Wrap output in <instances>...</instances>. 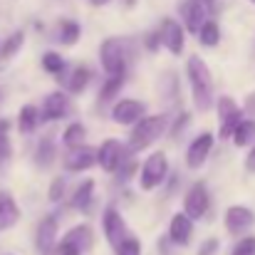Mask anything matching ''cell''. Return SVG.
Here are the masks:
<instances>
[{
  "label": "cell",
  "instance_id": "obj_44",
  "mask_svg": "<svg viewBox=\"0 0 255 255\" xmlns=\"http://www.w3.org/2000/svg\"><path fill=\"white\" fill-rule=\"evenodd\" d=\"M251 2H253V5H255V0H251Z\"/></svg>",
  "mask_w": 255,
  "mask_h": 255
},
{
  "label": "cell",
  "instance_id": "obj_27",
  "mask_svg": "<svg viewBox=\"0 0 255 255\" xmlns=\"http://www.w3.org/2000/svg\"><path fill=\"white\" fill-rule=\"evenodd\" d=\"M198 42H201L203 47H216V45L221 42V27H218L216 20H206V25H203L201 32H198Z\"/></svg>",
  "mask_w": 255,
  "mask_h": 255
},
{
  "label": "cell",
  "instance_id": "obj_16",
  "mask_svg": "<svg viewBox=\"0 0 255 255\" xmlns=\"http://www.w3.org/2000/svg\"><path fill=\"white\" fill-rule=\"evenodd\" d=\"M206 5L201 2V0H181L178 2V12H181V20H183V27H186V32H193V35H198L201 32V27L206 25Z\"/></svg>",
  "mask_w": 255,
  "mask_h": 255
},
{
  "label": "cell",
  "instance_id": "obj_42",
  "mask_svg": "<svg viewBox=\"0 0 255 255\" xmlns=\"http://www.w3.org/2000/svg\"><path fill=\"white\" fill-rule=\"evenodd\" d=\"M201 2H203V5H206V7H211V5H213V2H216V0H201Z\"/></svg>",
  "mask_w": 255,
  "mask_h": 255
},
{
  "label": "cell",
  "instance_id": "obj_11",
  "mask_svg": "<svg viewBox=\"0 0 255 255\" xmlns=\"http://www.w3.org/2000/svg\"><path fill=\"white\" fill-rule=\"evenodd\" d=\"M102 231H104V238H107V243L112 248H119L122 241L129 236L127 233V221H124V216L114 206H109L104 211V216H102Z\"/></svg>",
  "mask_w": 255,
  "mask_h": 255
},
{
  "label": "cell",
  "instance_id": "obj_2",
  "mask_svg": "<svg viewBox=\"0 0 255 255\" xmlns=\"http://www.w3.org/2000/svg\"><path fill=\"white\" fill-rule=\"evenodd\" d=\"M99 60H102V70L109 77L127 75V70L131 65V40L129 37H119V35H112V37L102 40Z\"/></svg>",
  "mask_w": 255,
  "mask_h": 255
},
{
  "label": "cell",
  "instance_id": "obj_3",
  "mask_svg": "<svg viewBox=\"0 0 255 255\" xmlns=\"http://www.w3.org/2000/svg\"><path fill=\"white\" fill-rule=\"evenodd\" d=\"M169 129V117L166 114H149L144 117L139 124L131 127V134H129V151L131 154H139L144 149H149L156 139H161Z\"/></svg>",
  "mask_w": 255,
  "mask_h": 255
},
{
  "label": "cell",
  "instance_id": "obj_13",
  "mask_svg": "<svg viewBox=\"0 0 255 255\" xmlns=\"http://www.w3.org/2000/svg\"><path fill=\"white\" fill-rule=\"evenodd\" d=\"M226 231L231 236H241L246 238V233L255 226V211L248 208V206H231L226 211Z\"/></svg>",
  "mask_w": 255,
  "mask_h": 255
},
{
  "label": "cell",
  "instance_id": "obj_17",
  "mask_svg": "<svg viewBox=\"0 0 255 255\" xmlns=\"http://www.w3.org/2000/svg\"><path fill=\"white\" fill-rule=\"evenodd\" d=\"M191 238H193V221L183 211L173 213L169 223V241L178 248H186L191 243Z\"/></svg>",
  "mask_w": 255,
  "mask_h": 255
},
{
  "label": "cell",
  "instance_id": "obj_8",
  "mask_svg": "<svg viewBox=\"0 0 255 255\" xmlns=\"http://www.w3.org/2000/svg\"><path fill=\"white\" fill-rule=\"evenodd\" d=\"M131 151H127L122 146V141L117 139H104L102 146L97 149V166H102V171L107 173H117V169L122 166V161L129 156Z\"/></svg>",
  "mask_w": 255,
  "mask_h": 255
},
{
  "label": "cell",
  "instance_id": "obj_23",
  "mask_svg": "<svg viewBox=\"0 0 255 255\" xmlns=\"http://www.w3.org/2000/svg\"><path fill=\"white\" fill-rule=\"evenodd\" d=\"M85 139H87V127L82 122H72L67 124V129L62 131V144L67 149H80L85 146Z\"/></svg>",
  "mask_w": 255,
  "mask_h": 255
},
{
  "label": "cell",
  "instance_id": "obj_35",
  "mask_svg": "<svg viewBox=\"0 0 255 255\" xmlns=\"http://www.w3.org/2000/svg\"><path fill=\"white\" fill-rule=\"evenodd\" d=\"M65 188H67V181L62 178V176H55L52 178V183H50V201L52 203H57V201H62V196H65Z\"/></svg>",
  "mask_w": 255,
  "mask_h": 255
},
{
  "label": "cell",
  "instance_id": "obj_32",
  "mask_svg": "<svg viewBox=\"0 0 255 255\" xmlns=\"http://www.w3.org/2000/svg\"><path fill=\"white\" fill-rule=\"evenodd\" d=\"M7 129H10V122L2 119V122H0V161H7V159L12 156V146H10Z\"/></svg>",
  "mask_w": 255,
  "mask_h": 255
},
{
  "label": "cell",
  "instance_id": "obj_6",
  "mask_svg": "<svg viewBox=\"0 0 255 255\" xmlns=\"http://www.w3.org/2000/svg\"><path fill=\"white\" fill-rule=\"evenodd\" d=\"M211 208V193H208V186L203 181H196L191 183V188L186 191L183 196V213L191 218V221H198L208 213Z\"/></svg>",
  "mask_w": 255,
  "mask_h": 255
},
{
  "label": "cell",
  "instance_id": "obj_12",
  "mask_svg": "<svg viewBox=\"0 0 255 255\" xmlns=\"http://www.w3.org/2000/svg\"><path fill=\"white\" fill-rule=\"evenodd\" d=\"M57 218L55 216H45L40 218L37 228H35V248L40 255H52L57 251Z\"/></svg>",
  "mask_w": 255,
  "mask_h": 255
},
{
  "label": "cell",
  "instance_id": "obj_21",
  "mask_svg": "<svg viewBox=\"0 0 255 255\" xmlns=\"http://www.w3.org/2000/svg\"><path fill=\"white\" fill-rule=\"evenodd\" d=\"M92 82V70L85 67V65H80V67H75L70 75H67V80H65V89H67V94H82L87 87Z\"/></svg>",
  "mask_w": 255,
  "mask_h": 255
},
{
  "label": "cell",
  "instance_id": "obj_1",
  "mask_svg": "<svg viewBox=\"0 0 255 255\" xmlns=\"http://www.w3.org/2000/svg\"><path fill=\"white\" fill-rule=\"evenodd\" d=\"M186 75L191 82V97L198 112H208L213 107V75L206 65L203 57L191 55L188 65H186Z\"/></svg>",
  "mask_w": 255,
  "mask_h": 255
},
{
  "label": "cell",
  "instance_id": "obj_5",
  "mask_svg": "<svg viewBox=\"0 0 255 255\" xmlns=\"http://www.w3.org/2000/svg\"><path fill=\"white\" fill-rule=\"evenodd\" d=\"M218 119H221L218 136H221V139H233L236 129H238L241 122H243V109L236 104L233 97L223 94V97L218 99Z\"/></svg>",
  "mask_w": 255,
  "mask_h": 255
},
{
  "label": "cell",
  "instance_id": "obj_30",
  "mask_svg": "<svg viewBox=\"0 0 255 255\" xmlns=\"http://www.w3.org/2000/svg\"><path fill=\"white\" fill-rule=\"evenodd\" d=\"M122 87H124V75H119V77H107V82L99 89V102L114 99V97L122 92Z\"/></svg>",
  "mask_w": 255,
  "mask_h": 255
},
{
  "label": "cell",
  "instance_id": "obj_26",
  "mask_svg": "<svg viewBox=\"0 0 255 255\" xmlns=\"http://www.w3.org/2000/svg\"><path fill=\"white\" fill-rule=\"evenodd\" d=\"M80 35H82V27H80L77 20H72V17L60 20V40H62V45H75L80 40Z\"/></svg>",
  "mask_w": 255,
  "mask_h": 255
},
{
  "label": "cell",
  "instance_id": "obj_45",
  "mask_svg": "<svg viewBox=\"0 0 255 255\" xmlns=\"http://www.w3.org/2000/svg\"><path fill=\"white\" fill-rule=\"evenodd\" d=\"M5 255H10V253H5Z\"/></svg>",
  "mask_w": 255,
  "mask_h": 255
},
{
  "label": "cell",
  "instance_id": "obj_22",
  "mask_svg": "<svg viewBox=\"0 0 255 255\" xmlns=\"http://www.w3.org/2000/svg\"><path fill=\"white\" fill-rule=\"evenodd\" d=\"M40 124H42V117H40V109L35 104H25L17 112V129H20V134H32Z\"/></svg>",
  "mask_w": 255,
  "mask_h": 255
},
{
  "label": "cell",
  "instance_id": "obj_18",
  "mask_svg": "<svg viewBox=\"0 0 255 255\" xmlns=\"http://www.w3.org/2000/svg\"><path fill=\"white\" fill-rule=\"evenodd\" d=\"M97 166V151L89 149V146H80V149H70L67 156H65V169L72 171V173H80Z\"/></svg>",
  "mask_w": 255,
  "mask_h": 255
},
{
  "label": "cell",
  "instance_id": "obj_14",
  "mask_svg": "<svg viewBox=\"0 0 255 255\" xmlns=\"http://www.w3.org/2000/svg\"><path fill=\"white\" fill-rule=\"evenodd\" d=\"M159 32H161V45L169 50L171 55H181L183 47H186V27L173 20V17H164L161 25H159Z\"/></svg>",
  "mask_w": 255,
  "mask_h": 255
},
{
  "label": "cell",
  "instance_id": "obj_33",
  "mask_svg": "<svg viewBox=\"0 0 255 255\" xmlns=\"http://www.w3.org/2000/svg\"><path fill=\"white\" fill-rule=\"evenodd\" d=\"M114 253L117 255H141V243H139V238L127 236V238L122 241V246L114 248Z\"/></svg>",
  "mask_w": 255,
  "mask_h": 255
},
{
  "label": "cell",
  "instance_id": "obj_36",
  "mask_svg": "<svg viewBox=\"0 0 255 255\" xmlns=\"http://www.w3.org/2000/svg\"><path fill=\"white\" fill-rule=\"evenodd\" d=\"M218 248H221V241H218V238H208V241L201 243V248H198L196 255H216Z\"/></svg>",
  "mask_w": 255,
  "mask_h": 255
},
{
  "label": "cell",
  "instance_id": "obj_31",
  "mask_svg": "<svg viewBox=\"0 0 255 255\" xmlns=\"http://www.w3.org/2000/svg\"><path fill=\"white\" fill-rule=\"evenodd\" d=\"M136 169H139V166H136V159H134V154H129V156L122 161V166L117 169V173H114V176H117V183H127V181L134 176Z\"/></svg>",
  "mask_w": 255,
  "mask_h": 255
},
{
  "label": "cell",
  "instance_id": "obj_9",
  "mask_svg": "<svg viewBox=\"0 0 255 255\" xmlns=\"http://www.w3.org/2000/svg\"><path fill=\"white\" fill-rule=\"evenodd\" d=\"M57 246L65 248V251H72V253H77V255H87L94 248V233H92V228H89L87 223L75 226V228H70V231L62 236V241H60Z\"/></svg>",
  "mask_w": 255,
  "mask_h": 255
},
{
  "label": "cell",
  "instance_id": "obj_19",
  "mask_svg": "<svg viewBox=\"0 0 255 255\" xmlns=\"http://www.w3.org/2000/svg\"><path fill=\"white\" fill-rule=\"evenodd\" d=\"M20 221V206L10 191H0V231L15 228Z\"/></svg>",
  "mask_w": 255,
  "mask_h": 255
},
{
  "label": "cell",
  "instance_id": "obj_10",
  "mask_svg": "<svg viewBox=\"0 0 255 255\" xmlns=\"http://www.w3.org/2000/svg\"><path fill=\"white\" fill-rule=\"evenodd\" d=\"M146 117V104L139 102V99H119L114 107H112V119L117 124H124V127H134L139 124L141 119Z\"/></svg>",
  "mask_w": 255,
  "mask_h": 255
},
{
  "label": "cell",
  "instance_id": "obj_43",
  "mask_svg": "<svg viewBox=\"0 0 255 255\" xmlns=\"http://www.w3.org/2000/svg\"><path fill=\"white\" fill-rule=\"evenodd\" d=\"M0 99H2V89H0Z\"/></svg>",
  "mask_w": 255,
  "mask_h": 255
},
{
  "label": "cell",
  "instance_id": "obj_4",
  "mask_svg": "<svg viewBox=\"0 0 255 255\" xmlns=\"http://www.w3.org/2000/svg\"><path fill=\"white\" fill-rule=\"evenodd\" d=\"M169 176V159L164 151H151L144 164H141V171H139V186L141 191H154L159 188Z\"/></svg>",
  "mask_w": 255,
  "mask_h": 255
},
{
  "label": "cell",
  "instance_id": "obj_41",
  "mask_svg": "<svg viewBox=\"0 0 255 255\" xmlns=\"http://www.w3.org/2000/svg\"><path fill=\"white\" fill-rule=\"evenodd\" d=\"M94 7H102V5H107V2H112V0H89Z\"/></svg>",
  "mask_w": 255,
  "mask_h": 255
},
{
  "label": "cell",
  "instance_id": "obj_29",
  "mask_svg": "<svg viewBox=\"0 0 255 255\" xmlns=\"http://www.w3.org/2000/svg\"><path fill=\"white\" fill-rule=\"evenodd\" d=\"M22 42H25V32H22V30L12 32V35L2 42V47H0V62H5V60H10L15 52H20Z\"/></svg>",
  "mask_w": 255,
  "mask_h": 255
},
{
  "label": "cell",
  "instance_id": "obj_28",
  "mask_svg": "<svg viewBox=\"0 0 255 255\" xmlns=\"http://www.w3.org/2000/svg\"><path fill=\"white\" fill-rule=\"evenodd\" d=\"M40 65H42V70L50 72V75H65V70H67V62L62 60V55H60V52H52V50L42 55V62H40Z\"/></svg>",
  "mask_w": 255,
  "mask_h": 255
},
{
  "label": "cell",
  "instance_id": "obj_24",
  "mask_svg": "<svg viewBox=\"0 0 255 255\" xmlns=\"http://www.w3.org/2000/svg\"><path fill=\"white\" fill-rule=\"evenodd\" d=\"M55 154H57V146H55L52 136H45V139L37 144V149H35V164H37L40 169H47V166L55 164Z\"/></svg>",
  "mask_w": 255,
  "mask_h": 255
},
{
  "label": "cell",
  "instance_id": "obj_37",
  "mask_svg": "<svg viewBox=\"0 0 255 255\" xmlns=\"http://www.w3.org/2000/svg\"><path fill=\"white\" fill-rule=\"evenodd\" d=\"M159 45H161V32H159V30L149 32V35H146V50H149V52H156Z\"/></svg>",
  "mask_w": 255,
  "mask_h": 255
},
{
  "label": "cell",
  "instance_id": "obj_38",
  "mask_svg": "<svg viewBox=\"0 0 255 255\" xmlns=\"http://www.w3.org/2000/svg\"><path fill=\"white\" fill-rule=\"evenodd\" d=\"M188 119H191V117H188V114L183 112V114H181V117L176 119V124H173V129H171V134H173V136H178V134H181V131H183V129L188 127Z\"/></svg>",
  "mask_w": 255,
  "mask_h": 255
},
{
  "label": "cell",
  "instance_id": "obj_39",
  "mask_svg": "<svg viewBox=\"0 0 255 255\" xmlns=\"http://www.w3.org/2000/svg\"><path fill=\"white\" fill-rule=\"evenodd\" d=\"M246 114H251V119H255V92H251L248 97H246Z\"/></svg>",
  "mask_w": 255,
  "mask_h": 255
},
{
  "label": "cell",
  "instance_id": "obj_15",
  "mask_svg": "<svg viewBox=\"0 0 255 255\" xmlns=\"http://www.w3.org/2000/svg\"><path fill=\"white\" fill-rule=\"evenodd\" d=\"M213 141H216V136H213L211 131H201V134L188 144V149H186V166L193 171L201 169V166L208 161V156H211Z\"/></svg>",
  "mask_w": 255,
  "mask_h": 255
},
{
  "label": "cell",
  "instance_id": "obj_25",
  "mask_svg": "<svg viewBox=\"0 0 255 255\" xmlns=\"http://www.w3.org/2000/svg\"><path fill=\"white\" fill-rule=\"evenodd\" d=\"M233 144L238 149H246V146H255V119H243L241 127L236 129L233 134Z\"/></svg>",
  "mask_w": 255,
  "mask_h": 255
},
{
  "label": "cell",
  "instance_id": "obj_7",
  "mask_svg": "<svg viewBox=\"0 0 255 255\" xmlns=\"http://www.w3.org/2000/svg\"><path fill=\"white\" fill-rule=\"evenodd\" d=\"M70 114H72V102H70L67 92L55 89V92H50L42 99V109H40L42 122H60V119H65Z\"/></svg>",
  "mask_w": 255,
  "mask_h": 255
},
{
  "label": "cell",
  "instance_id": "obj_34",
  "mask_svg": "<svg viewBox=\"0 0 255 255\" xmlns=\"http://www.w3.org/2000/svg\"><path fill=\"white\" fill-rule=\"evenodd\" d=\"M231 255H255V236H246V238H241V241L233 246Z\"/></svg>",
  "mask_w": 255,
  "mask_h": 255
},
{
  "label": "cell",
  "instance_id": "obj_40",
  "mask_svg": "<svg viewBox=\"0 0 255 255\" xmlns=\"http://www.w3.org/2000/svg\"><path fill=\"white\" fill-rule=\"evenodd\" d=\"M246 169L251 171V173H255V146L251 149V154H248V159H246Z\"/></svg>",
  "mask_w": 255,
  "mask_h": 255
},
{
  "label": "cell",
  "instance_id": "obj_20",
  "mask_svg": "<svg viewBox=\"0 0 255 255\" xmlns=\"http://www.w3.org/2000/svg\"><path fill=\"white\" fill-rule=\"evenodd\" d=\"M92 203H94V181L85 178L75 188V193H72V208L80 211V213H89L92 211Z\"/></svg>",
  "mask_w": 255,
  "mask_h": 255
}]
</instances>
